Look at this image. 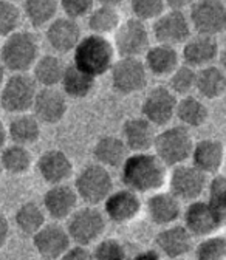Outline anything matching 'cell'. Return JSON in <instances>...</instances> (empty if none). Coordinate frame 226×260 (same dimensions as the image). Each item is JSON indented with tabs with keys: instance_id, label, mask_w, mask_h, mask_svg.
<instances>
[{
	"instance_id": "6da1fadb",
	"label": "cell",
	"mask_w": 226,
	"mask_h": 260,
	"mask_svg": "<svg viewBox=\"0 0 226 260\" xmlns=\"http://www.w3.org/2000/svg\"><path fill=\"white\" fill-rule=\"evenodd\" d=\"M124 187L149 195L166 186L169 168L152 150L131 152L119 168Z\"/></svg>"
},
{
	"instance_id": "7a4b0ae2",
	"label": "cell",
	"mask_w": 226,
	"mask_h": 260,
	"mask_svg": "<svg viewBox=\"0 0 226 260\" xmlns=\"http://www.w3.org/2000/svg\"><path fill=\"white\" fill-rule=\"evenodd\" d=\"M72 54V63H75L78 69H81L82 72L88 73L96 79L107 75L118 57L112 39L100 35H93V32L82 35V38L73 48Z\"/></svg>"
},
{
	"instance_id": "3957f363",
	"label": "cell",
	"mask_w": 226,
	"mask_h": 260,
	"mask_svg": "<svg viewBox=\"0 0 226 260\" xmlns=\"http://www.w3.org/2000/svg\"><path fill=\"white\" fill-rule=\"evenodd\" d=\"M41 56V41L31 29H16L0 44V63L7 73H29Z\"/></svg>"
},
{
	"instance_id": "277c9868",
	"label": "cell",
	"mask_w": 226,
	"mask_h": 260,
	"mask_svg": "<svg viewBox=\"0 0 226 260\" xmlns=\"http://www.w3.org/2000/svg\"><path fill=\"white\" fill-rule=\"evenodd\" d=\"M75 177V190L79 200L84 205L100 206L107 195L115 189V180L110 169L98 165V162H88L79 169Z\"/></svg>"
},
{
	"instance_id": "5b68a950",
	"label": "cell",
	"mask_w": 226,
	"mask_h": 260,
	"mask_svg": "<svg viewBox=\"0 0 226 260\" xmlns=\"http://www.w3.org/2000/svg\"><path fill=\"white\" fill-rule=\"evenodd\" d=\"M193 146L190 130L183 125H165L161 132H156L152 146L153 153L168 168H174L189 161Z\"/></svg>"
},
{
	"instance_id": "8992f818",
	"label": "cell",
	"mask_w": 226,
	"mask_h": 260,
	"mask_svg": "<svg viewBox=\"0 0 226 260\" xmlns=\"http://www.w3.org/2000/svg\"><path fill=\"white\" fill-rule=\"evenodd\" d=\"M107 223L109 221L103 209L94 205H84L78 206L66 220V230L70 236L72 243L91 246L104 236Z\"/></svg>"
},
{
	"instance_id": "52a82bcc",
	"label": "cell",
	"mask_w": 226,
	"mask_h": 260,
	"mask_svg": "<svg viewBox=\"0 0 226 260\" xmlns=\"http://www.w3.org/2000/svg\"><path fill=\"white\" fill-rule=\"evenodd\" d=\"M38 88L29 73H10L0 87V107L10 115L29 112Z\"/></svg>"
},
{
	"instance_id": "ba28073f",
	"label": "cell",
	"mask_w": 226,
	"mask_h": 260,
	"mask_svg": "<svg viewBox=\"0 0 226 260\" xmlns=\"http://www.w3.org/2000/svg\"><path fill=\"white\" fill-rule=\"evenodd\" d=\"M110 39L116 54L121 57H143L153 41L149 23L134 16L122 19Z\"/></svg>"
},
{
	"instance_id": "9c48e42d",
	"label": "cell",
	"mask_w": 226,
	"mask_h": 260,
	"mask_svg": "<svg viewBox=\"0 0 226 260\" xmlns=\"http://www.w3.org/2000/svg\"><path fill=\"white\" fill-rule=\"evenodd\" d=\"M113 91L122 96H132L143 91L149 84V73L141 57L118 56L107 73Z\"/></svg>"
},
{
	"instance_id": "30bf717a",
	"label": "cell",
	"mask_w": 226,
	"mask_h": 260,
	"mask_svg": "<svg viewBox=\"0 0 226 260\" xmlns=\"http://www.w3.org/2000/svg\"><path fill=\"white\" fill-rule=\"evenodd\" d=\"M169 169L171 172L168 174L166 186L169 187V192H172L181 203H189L203 197L209 181L206 174L187 161Z\"/></svg>"
},
{
	"instance_id": "8fae6325",
	"label": "cell",
	"mask_w": 226,
	"mask_h": 260,
	"mask_svg": "<svg viewBox=\"0 0 226 260\" xmlns=\"http://www.w3.org/2000/svg\"><path fill=\"white\" fill-rule=\"evenodd\" d=\"M192 31L197 35L220 36L226 28L224 0H193L187 8Z\"/></svg>"
},
{
	"instance_id": "7c38bea8",
	"label": "cell",
	"mask_w": 226,
	"mask_h": 260,
	"mask_svg": "<svg viewBox=\"0 0 226 260\" xmlns=\"http://www.w3.org/2000/svg\"><path fill=\"white\" fill-rule=\"evenodd\" d=\"M150 32L155 42L178 48L193 31L186 11L166 8L155 20H152Z\"/></svg>"
},
{
	"instance_id": "4fadbf2b",
	"label": "cell",
	"mask_w": 226,
	"mask_h": 260,
	"mask_svg": "<svg viewBox=\"0 0 226 260\" xmlns=\"http://www.w3.org/2000/svg\"><path fill=\"white\" fill-rule=\"evenodd\" d=\"M181 220L186 230L193 236V239H200L218 233L226 221V217L218 214L206 200L197 199L189 202L187 206L183 209Z\"/></svg>"
},
{
	"instance_id": "5bb4252c",
	"label": "cell",
	"mask_w": 226,
	"mask_h": 260,
	"mask_svg": "<svg viewBox=\"0 0 226 260\" xmlns=\"http://www.w3.org/2000/svg\"><path fill=\"white\" fill-rule=\"evenodd\" d=\"M178 98L168 85H156L147 90L141 103V116L155 127H165L175 118Z\"/></svg>"
},
{
	"instance_id": "9a60e30c",
	"label": "cell",
	"mask_w": 226,
	"mask_h": 260,
	"mask_svg": "<svg viewBox=\"0 0 226 260\" xmlns=\"http://www.w3.org/2000/svg\"><path fill=\"white\" fill-rule=\"evenodd\" d=\"M101 205L107 221L115 224L132 223L143 211L141 195L128 187L113 189Z\"/></svg>"
},
{
	"instance_id": "2e32d148",
	"label": "cell",
	"mask_w": 226,
	"mask_h": 260,
	"mask_svg": "<svg viewBox=\"0 0 226 260\" xmlns=\"http://www.w3.org/2000/svg\"><path fill=\"white\" fill-rule=\"evenodd\" d=\"M29 112L41 124L56 125L67 116L69 98L57 87H39Z\"/></svg>"
},
{
	"instance_id": "e0dca14e",
	"label": "cell",
	"mask_w": 226,
	"mask_h": 260,
	"mask_svg": "<svg viewBox=\"0 0 226 260\" xmlns=\"http://www.w3.org/2000/svg\"><path fill=\"white\" fill-rule=\"evenodd\" d=\"M44 29L48 47L53 53L60 56L72 53L82 38V28L79 25V20L63 14L54 17Z\"/></svg>"
},
{
	"instance_id": "ac0fdd59",
	"label": "cell",
	"mask_w": 226,
	"mask_h": 260,
	"mask_svg": "<svg viewBox=\"0 0 226 260\" xmlns=\"http://www.w3.org/2000/svg\"><path fill=\"white\" fill-rule=\"evenodd\" d=\"M35 166L41 180L48 186L69 183L75 175L72 158L60 149H47L35 161Z\"/></svg>"
},
{
	"instance_id": "d6986e66",
	"label": "cell",
	"mask_w": 226,
	"mask_h": 260,
	"mask_svg": "<svg viewBox=\"0 0 226 260\" xmlns=\"http://www.w3.org/2000/svg\"><path fill=\"white\" fill-rule=\"evenodd\" d=\"M31 243L42 258H62L72 240L66 226L51 220L31 236Z\"/></svg>"
},
{
	"instance_id": "ffe728a7",
	"label": "cell",
	"mask_w": 226,
	"mask_h": 260,
	"mask_svg": "<svg viewBox=\"0 0 226 260\" xmlns=\"http://www.w3.org/2000/svg\"><path fill=\"white\" fill-rule=\"evenodd\" d=\"M218 56H220V44L217 38L197 35V32H192L189 39L183 42L180 51L181 62L196 70L215 63Z\"/></svg>"
},
{
	"instance_id": "44dd1931",
	"label": "cell",
	"mask_w": 226,
	"mask_h": 260,
	"mask_svg": "<svg viewBox=\"0 0 226 260\" xmlns=\"http://www.w3.org/2000/svg\"><path fill=\"white\" fill-rule=\"evenodd\" d=\"M81 200L73 186L69 183L51 184L42 197V208L53 221H66L79 206Z\"/></svg>"
},
{
	"instance_id": "7402d4cb",
	"label": "cell",
	"mask_w": 226,
	"mask_h": 260,
	"mask_svg": "<svg viewBox=\"0 0 226 260\" xmlns=\"http://www.w3.org/2000/svg\"><path fill=\"white\" fill-rule=\"evenodd\" d=\"M143 208L147 214V218L158 228L177 223L183 212L181 202L172 192L163 189L149 193L143 203Z\"/></svg>"
},
{
	"instance_id": "603a6c76",
	"label": "cell",
	"mask_w": 226,
	"mask_h": 260,
	"mask_svg": "<svg viewBox=\"0 0 226 260\" xmlns=\"http://www.w3.org/2000/svg\"><path fill=\"white\" fill-rule=\"evenodd\" d=\"M193 236L186 230L181 223H172L163 226L156 233L155 237V248L161 254V257L168 258H181L192 252L193 248Z\"/></svg>"
},
{
	"instance_id": "cb8c5ba5",
	"label": "cell",
	"mask_w": 226,
	"mask_h": 260,
	"mask_svg": "<svg viewBox=\"0 0 226 260\" xmlns=\"http://www.w3.org/2000/svg\"><path fill=\"white\" fill-rule=\"evenodd\" d=\"M189 161L208 177L221 172L224 165V144L218 138H203L193 141Z\"/></svg>"
},
{
	"instance_id": "d4e9b609",
	"label": "cell",
	"mask_w": 226,
	"mask_h": 260,
	"mask_svg": "<svg viewBox=\"0 0 226 260\" xmlns=\"http://www.w3.org/2000/svg\"><path fill=\"white\" fill-rule=\"evenodd\" d=\"M143 62L147 69L149 76L153 78H168L178 65L181 63L180 51L177 47L166 44H150V47L143 54Z\"/></svg>"
},
{
	"instance_id": "484cf974",
	"label": "cell",
	"mask_w": 226,
	"mask_h": 260,
	"mask_svg": "<svg viewBox=\"0 0 226 260\" xmlns=\"http://www.w3.org/2000/svg\"><path fill=\"white\" fill-rule=\"evenodd\" d=\"M156 135V127L143 116H132L122 122L121 138L128 152L152 150Z\"/></svg>"
},
{
	"instance_id": "4316f807",
	"label": "cell",
	"mask_w": 226,
	"mask_h": 260,
	"mask_svg": "<svg viewBox=\"0 0 226 260\" xmlns=\"http://www.w3.org/2000/svg\"><path fill=\"white\" fill-rule=\"evenodd\" d=\"M175 118L178 119L180 125L189 130L200 128L209 121V107L200 96L193 93L184 94L177 100Z\"/></svg>"
},
{
	"instance_id": "83f0119b",
	"label": "cell",
	"mask_w": 226,
	"mask_h": 260,
	"mask_svg": "<svg viewBox=\"0 0 226 260\" xmlns=\"http://www.w3.org/2000/svg\"><path fill=\"white\" fill-rule=\"evenodd\" d=\"M196 94L205 101H218L226 93V75L217 63L206 65L197 70Z\"/></svg>"
},
{
	"instance_id": "f1b7e54d",
	"label": "cell",
	"mask_w": 226,
	"mask_h": 260,
	"mask_svg": "<svg viewBox=\"0 0 226 260\" xmlns=\"http://www.w3.org/2000/svg\"><path fill=\"white\" fill-rule=\"evenodd\" d=\"M7 132L11 143L29 147L39 141L42 135V124L31 112L16 113L7 124Z\"/></svg>"
},
{
	"instance_id": "f546056e",
	"label": "cell",
	"mask_w": 226,
	"mask_h": 260,
	"mask_svg": "<svg viewBox=\"0 0 226 260\" xmlns=\"http://www.w3.org/2000/svg\"><path fill=\"white\" fill-rule=\"evenodd\" d=\"M131 153L118 135H103L96 140L91 149L93 159L107 169H119L125 156Z\"/></svg>"
},
{
	"instance_id": "4dcf8cb0",
	"label": "cell",
	"mask_w": 226,
	"mask_h": 260,
	"mask_svg": "<svg viewBox=\"0 0 226 260\" xmlns=\"http://www.w3.org/2000/svg\"><path fill=\"white\" fill-rule=\"evenodd\" d=\"M57 87L62 90V93L66 94L69 100L81 101L88 98L94 91L96 78L82 72L75 63H70V65H66V70L62 73V78Z\"/></svg>"
},
{
	"instance_id": "1f68e13d",
	"label": "cell",
	"mask_w": 226,
	"mask_h": 260,
	"mask_svg": "<svg viewBox=\"0 0 226 260\" xmlns=\"http://www.w3.org/2000/svg\"><path fill=\"white\" fill-rule=\"evenodd\" d=\"M88 32L100 35L106 38H112V35L119 26L122 16L116 5L98 4L91 8V11L84 17Z\"/></svg>"
},
{
	"instance_id": "d6a6232c",
	"label": "cell",
	"mask_w": 226,
	"mask_h": 260,
	"mask_svg": "<svg viewBox=\"0 0 226 260\" xmlns=\"http://www.w3.org/2000/svg\"><path fill=\"white\" fill-rule=\"evenodd\" d=\"M0 166L8 175L22 177L35 166V156L26 146L16 143L5 144L0 149Z\"/></svg>"
},
{
	"instance_id": "836d02e7",
	"label": "cell",
	"mask_w": 226,
	"mask_h": 260,
	"mask_svg": "<svg viewBox=\"0 0 226 260\" xmlns=\"http://www.w3.org/2000/svg\"><path fill=\"white\" fill-rule=\"evenodd\" d=\"M22 19L31 28H45L54 17L59 16L57 0H23L19 4Z\"/></svg>"
},
{
	"instance_id": "e575fe53",
	"label": "cell",
	"mask_w": 226,
	"mask_h": 260,
	"mask_svg": "<svg viewBox=\"0 0 226 260\" xmlns=\"http://www.w3.org/2000/svg\"><path fill=\"white\" fill-rule=\"evenodd\" d=\"M63 70H66V63L60 54L48 53L41 54L29 72L39 87H57Z\"/></svg>"
},
{
	"instance_id": "d590c367",
	"label": "cell",
	"mask_w": 226,
	"mask_h": 260,
	"mask_svg": "<svg viewBox=\"0 0 226 260\" xmlns=\"http://www.w3.org/2000/svg\"><path fill=\"white\" fill-rule=\"evenodd\" d=\"M48 217L41 203L28 200L17 206L14 212V224L16 230L26 237H31L36 231L47 223Z\"/></svg>"
},
{
	"instance_id": "8d00e7d4",
	"label": "cell",
	"mask_w": 226,
	"mask_h": 260,
	"mask_svg": "<svg viewBox=\"0 0 226 260\" xmlns=\"http://www.w3.org/2000/svg\"><path fill=\"white\" fill-rule=\"evenodd\" d=\"M192 252L199 260H223L226 258V239L218 233L200 237L199 243H193Z\"/></svg>"
},
{
	"instance_id": "74e56055",
	"label": "cell",
	"mask_w": 226,
	"mask_h": 260,
	"mask_svg": "<svg viewBox=\"0 0 226 260\" xmlns=\"http://www.w3.org/2000/svg\"><path fill=\"white\" fill-rule=\"evenodd\" d=\"M196 76H197V70L181 62L178 67L166 78L168 87L177 98L190 94V93H193V90H196Z\"/></svg>"
},
{
	"instance_id": "f35d334b",
	"label": "cell",
	"mask_w": 226,
	"mask_h": 260,
	"mask_svg": "<svg viewBox=\"0 0 226 260\" xmlns=\"http://www.w3.org/2000/svg\"><path fill=\"white\" fill-rule=\"evenodd\" d=\"M23 19L19 4L13 0H0V39L20 28Z\"/></svg>"
},
{
	"instance_id": "ab89813d",
	"label": "cell",
	"mask_w": 226,
	"mask_h": 260,
	"mask_svg": "<svg viewBox=\"0 0 226 260\" xmlns=\"http://www.w3.org/2000/svg\"><path fill=\"white\" fill-rule=\"evenodd\" d=\"M91 257L96 260H125L128 255L121 240L113 239V237L104 239L103 236L98 242L93 243Z\"/></svg>"
},
{
	"instance_id": "60d3db41",
	"label": "cell",
	"mask_w": 226,
	"mask_h": 260,
	"mask_svg": "<svg viewBox=\"0 0 226 260\" xmlns=\"http://www.w3.org/2000/svg\"><path fill=\"white\" fill-rule=\"evenodd\" d=\"M208 203L221 215L226 217V180L221 172L212 175L206 186Z\"/></svg>"
},
{
	"instance_id": "b9f144b4",
	"label": "cell",
	"mask_w": 226,
	"mask_h": 260,
	"mask_svg": "<svg viewBox=\"0 0 226 260\" xmlns=\"http://www.w3.org/2000/svg\"><path fill=\"white\" fill-rule=\"evenodd\" d=\"M132 16L149 23L155 20L168 7L165 0H128Z\"/></svg>"
},
{
	"instance_id": "7bdbcfd3",
	"label": "cell",
	"mask_w": 226,
	"mask_h": 260,
	"mask_svg": "<svg viewBox=\"0 0 226 260\" xmlns=\"http://www.w3.org/2000/svg\"><path fill=\"white\" fill-rule=\"evenodd\" d=\"M57 4L59 13L67 17L81 20L91 11V8L96 5V0H57Z\"/></svg>"
},
{
	"instance_id": "ee69618b",
	"label": "cell",
	"mask_w": 226,
	"mask_h": 260,
	"mask_svg": "<svg viewBox=\"0 0 226 260\" xmlns=\"http://www.w3.org/2000/svg\"><path fill=\"white\" fill-rule=\"evenodd\" d=\"M62 258H67V260H90L93 257H91L90 246L79 245V243H72L69 246V249L66 251V254L62 255Z\"/></svg>"
},
{
	"instance_id": "f6af8a7d",
	"label": "cell",
	"mask_w": 226,
	"mask_h": 260,
	"mask_svg": "<svg viewBox=\"0 0 226 260\" xmlns=\"http://www.w3.org/2000/svg\"><path fill=\"white\" fill-rule=\"evenodd\" d=\"M10 236H11V223L7 215L0 212V249L8 243Z\"/></svg>"
},
{
	"instance_id": "bcb514c9",
	"label": "cell",
	"mask_w": 226,
	"mask_h": 260,
	"mask_svg": "<svg viewBox=\"0 0 226 260\" xmlns=\"http://www.w3.org/2000/svg\"><path fill=\"white\" fill-rule=\"evenodd\" d=\"M193 0H165V4L168 8H174V10H183L186 11L190 5H192Z\"/></svg>"
},
{
	"instance_id": "7dc6e473",
	"label": "cell",
	"mask_w": 226,
	"mask_h": 260,
	"mask_svg": "<svg viewBox=\"0 0 226 260\" xmlns=\"http://www.w3.org/2000/svg\"><path fill=\"white\" fill-rule=\"evenodd\" d=\"M135 258H161V254L158 252L156 248H146L143 251H140Z\"/></svg>"
},
{
	"instance_id": "c3c4849f",
	"label": "cell",
	"mask_w": 226,
	"mask_h": 260,
	"mask_svg": "<svg viewBox=\"0 0 226 260\" xmlns=\"http://www.w3.org/2000/svg\"><path fill=\"white\" fill-rule=\"evenodd\" d=\"M8 143V132H7V124L0 115V149Z\"/></svg>"
},
{
	"instance_id": "681fc988",
	"label": "cell",
	"mask_w": 226,
	"mask_h": 260,
	"mask_svg": "<svg viewBox=\"0 0 226 260\" xmlns=\"http://www.w3.org/2000/svg\"><path fill=\"white\" fill-rule=\"evenodd\" d=\"M98 4H109V5H121L122 2H125V0H96Z\"/></svg>"
},
{
	"instance_id": "f907efd6",
	"label": "cell",
	"mask_w": 226,
	"mask_h": 260,
	"mask_svg": "<svg viewBox=\"0 0 226 260\" xmlns=\"http://www.w3.org/2000/svg\"><path fill=\"white\" fill-rule=\"evenodd\" d=\"M5 78H7V70L4 69V65L0 63V87H2V84H4V81H5Z\"/></svg>"
},
{
	"instance_id": "816d5d0a",
	"label": "cell",
	"mask_w": 226,
	"mask_h": 260,
	"mask_svg": "<svg viewBox=\"0 0 226 260\" xmlns=\"http://www.w3.org/2000/svg\"><path fill=\"white\" fill-rule=\"evenodd\" d=\"M13 2H16V4H20V2H23V0H13Z\"/></svg>"
},
{
	"instance_id": "f5cc1de1",
	"label": "cell",
	"mask_w": 226,
	"mask_h": 260,
	"mask_svg": "<svg viewBox=\"0 0 226 260\" xmlns=\"http://www.w3.org/2000/svg\"><path fill=\"white\" fill-rule=\"evenodd\" d=\"M4 174V171H2V166H0V175H2Z\"/></svg>"
}]
</instances>
